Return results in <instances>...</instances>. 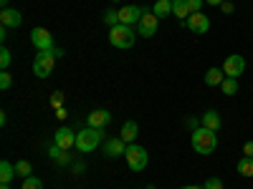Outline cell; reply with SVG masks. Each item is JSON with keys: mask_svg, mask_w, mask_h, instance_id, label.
I'll return each instance as SVG.
<instances>
[{"mask_svg": "<svg viewBox=\"0 0 253 189\" xmlns=\"http://www.w3.org/2000/svg\"><path fill=\"white\" fill-rule=\"evenodd\" d=\"M53 144L61 146V149H71V146H76V131L69 129V126H61V129H56V136H53Z\"/></svg>", "mask_w": 253, "mask_h": 189, "instance_id": "10", "label": "cell"}, {"mask_svg": "<svg viewBox=\"0 0 253 189\" xmlns=\"http://www.w3.org/2000/svg\"><path fill=\"white\" fill-rule=\"evenodd\" d=\"M15 172H18V177H31L33 174V166H31V161L28 159H20V161H15Z\"/></svg>", "mask_w": 253, "mask_h": 189, "instance_id": "24", "label": "cell"}, {"mask_svg": "<svg viewBox=\"0 0 253 189\" xmlns=\"http://www.w3.org/2000/svg\"><path fill=\"white\" fill-rule=\"evenodd\" d=\"M48 154H51V159L56 161V164H61V166H66V164H71V154L66 152V149H61V146H51L48 149Z\"/></svg>", "mask_w": 253, "mask_h": 189, "instance_id": "17", "label": "cell"}, {"mask_svg": "<svg viewBox=\"0 0 253 189\" xmlns=\"http://www.w3.org/2000/svg\"><path fill=\"white\" fill-rule=\"evenodd\" d=\"M134 40H137V31H134L132 26L119 23V26H114V28L109 31V43H112L114 48H132Z\"/></svg>", "mask_w": 253, "mask_h": 189, "instance_id": "3", "label": "cell"}, {"mask_svg": "<svg viewBox=\"0 0 253 189\" xmlns=\"http://www.w3.org/2000/svg\"><path fill=\"white\" fill-rule=\"evenodd\" d=\"M0 5H3V8H8V0H0Z\"/></svg>", "mask_w": 253, "mask_h": 189, "instance_id": "38", "label": "cell"}, {"mask_svg": "<svg viewBox=\"0 0 253 189\" xmlns=\"http://www.w3.org/2000/svg\"><path fill=\"white\" fill-rule=\"evenodd\" d=\"M200 126H205V129H210V131H218L220 126H223V119H220V114L218 111H205L203 116H200Z\"/></svg>", "mask_w": 253, "mask_h": 189, "instance_id": "15", "label": "cell"}, {"mask_svg": "<svg viewBox=\"0 0 253 189\" xmlns=\"http://www.w3.org/2000/svg\"><path fill=\"white\" fill-rule=\"evenodd\" d=\"M0 23H3V28H18L20 23H23V15H20V10H15V8H3Z\"/></svg>", "mask_w": 253, "mask_h": 189, "instance_id": "13", "label": "cell"}, {"mask_svg": "<svg viewBox=\"0 0 253 189\" xmlns=\"http://www.w3.org/2000/svg\"><path fill=\"white\" fill-rule=\"evenodd\" d=\"M15 174H18V172H15V164H10L8 159L0 161V182H3V184H10Z\"/></svg>", "mask_w": 253, "mask_h": 189, "instance_id": "18", "label": "cell"}, {"mask_svg": "<svg viewBox=\"0 0 253 189\" xmlns=\"http://www.w3.org/2000/svg\"><path fill=\"white\" fill-rule=\"evenodd\" d=\"M104 23L112 26V28H114V26H119V10H112V8H109L107 13H104Z\"/></svg>", "mask_w": 253, "mask_h": 189, "instance_id": "27", "label": "cell"}, {"mask_svg": "<svg viewBox=\"0 0 253 189\" xmlns=\"http://www.w3.org/2000/svg\"><path fill=\"white\" fill-rule=\"evenodd\" d=\"M137 134H139V126H137V121H124L122 124V139L126 141V144H134L137 141Z\"/></svg>", "mask_w": 253, "mask_h": 189, "instance_id": "16", "label": "cell"}, {"mask_svg": "<svg viewBox=\"0 0 253 189\" xmlns=\"http://www.w3.org/2000/svg\"><path fill=\"white\" fill-rule=\"evenodd\" d=\"M218 131H210L205 129V126H198V129H193V136H190V144H193V149L203 157L213 154L218 149Z\"/></svg>", "mask_w": 253, "mask_h": 189, "instance_id": "1", "label": "cell"}, {"mask_svg": "<svg viewBox=\"0 0 253 189\" xmlns=\"http://www.w3.org/2000/svg\"><path fill=\"white\" fill-rule=\"evenodd\" d=\"M205 3H208V5H223L225 0H205Z\"/></svg>", "mask_w": 253, "mask_h": 189, "instance_id": "36", "label": "cell"}, {"mask_svg": "<svg viewBox=\"0 0 253 189\" xmlns=\"http://www.w3.org/2000/svg\"><path fill=\"white\" fill-rule=\"evenodd\" d=\"M69 114H66V109H56V119H66Z\"/></svg>", "mask_w": 253, "mask_h": 189, "instance_id": "35", "label": "cell"}, {"mask_svg": "<svg viewBox=\"0 0 253 189\" xmlns=\"http://www.w3.org/2000/svg\"><path fill=\"white\" fill-rule=\"evenodd\" d=\"M203 189H223V182H220L218 177H210V179H205Z\"/></svg>", "mask_w": 253, "mask_h": 189, "instance_id": "30", "label": "cell"}, {"mask_svg": "<svg viewBox=\"0 0 253 189\" xmlns=\"http://www.w3.org/2000/svg\"><path fill=\"white\" fill-rule=\"evenodd\" d=\"M142 15H144V8H139V5H124V8H119V23L137 26Z\"/></svg>", "mask_w": 253, "mask_h": 189, "instance_id": "11", "label": "cell"}, {"mask_svg": "<svg viewBox=\"0 0 253 189\" xmlns=\"http://www.w3.org/2000/svg\"><path fill=\"white\" fill-rule=\"evenodd\" d=\"M185 3H187V10H190V15H193V13H200V8H203V3H205V0H185Z\"/></svg>", "mask_w": 253, "mask_h": 189, "instance_id": "31", "label": "cell"}, {"mask_svg": "<svg viewBox=\"0 0 253 189\" xmlns=\"http://www.w3.org/2000/svg\"><path fill=\"white\" fill-rule=\"evenodd\" d=\"M71 169H74V174H84V172H86V164H84V161H74Z\"/></svg>", "mask_w": 253, "mask_h": 189, "instance_id": "32", "label": "cell"}, {"mask_svg": "<svg viewBox=\"0 0 253 189\" xmlns=\"http://www.w3.org/2000/svg\"><path fill=\"white\" fill-rule=\"evenodd\" d=\"M220 8H223V13H233V3H228V0H225Z\"/></svg>", "mask_w": 253, "mask_h": 189, "instance_id": "34", "label": "cell"}, {"mask_svg": "<svg viewBox=\"0 0 253 189\" xmlns=\"http://www.w3.org/2000/svg\"><path fill=\"white\" fill-rule=\"evenodd\" d=\"M126 144L122 136H114L109 141H104V157H109V159H117V157H124L126 154Z\"/></svg>", "mask_w": 253, "mask_h": 189, "instance_id": "12", "label": "cell"}, {"mask_svg": "<svg viewBox=\"0 0 253 189\" xmlns=\"http://www.w3.org/2000/svg\"><path fill=\"white\" fill-rule=\"evenodd\" d=\"M157 26H160V18L150 10H144V15L139 18V23H137V35L142 38H152L157 35Z\"/></svg>", "mask_w": 253, "mask_h": 189, "instance_id": "6", "label": "cell"}, {"mask_svg": "<svg viewBox=\"0 0 253 189\" xmlns=\"http://www.w3.org/2000/svg\"><path fill=\"white\" fill-rule=\"evenodd\" d=\"M152 13H155L157 18H167V15H172V0H157L155 8H152Z\"/></svg>", "mask_w": 253, "mask_h": 189, "instance_id": "20", "label": "cell"}, {"mask_svg": "<svg viewBox=\"0 0 253 189\" xmlns=\"http://www.w3.org/2000/svg\"><path fill=\"white\" fill-rule=\"evenodd\" d=\"M13 86V76L8 73V71H3V73H0V89H3V91H8Z\"/></svg>", "mask_w": 253, "mask_h": 189, "instance_id": "28", "label": "cell"}, {"mask_svg": "<svg viewBox=\"0 0 253 189\" xmlns=\"http://www.w3.org/2000/svg\"><path fill=\"white\" fill-rule=\"evenodd\" d=\"M243 71H246V58H243V56L233 53V56H228V58L223 61V73H225V76L238 78V76H243Z\"/></svg>", "mask_w": 253, "mask_h": 189, "instance_id": "7", "label": "cell"}, {"mask_svg": "<svg viewBox=\"0 0 253 189\" xmlns=\"http://www.w3.org/2000/svg\"><path fill=\"white\" fill-rule=\"evenodd\" d=\"M238 174L241 177H253V157L238 159Z\"/></svg>", "mask_w": 253, "mask_h": 189, "instance_id": "23", "label": "cell"}, {"mask_svg": "<svg viewBox=\"0 0 253 189\" xmlns=\"http://www.w3.org/2000/svg\"><path fill=\"white\" fill-rule=\"evenodd\" d=\"M172 15H175L177 20H187V18H190V10H187L185 0H172Z\"/></svg>", "mask_w": 253, "mask_h": 189, "instance_id": "21", "label": "cell"}, {"mask_svg": "<svg viewBox=\"0 0 253 189\" xmlns=\"http://www.w3.org/2000/svg\"><path fill=\"white\" fill-rule=\"evenodd\" d=\"M180 189H203V187H180Z\"/></svg>", "mask_w": 253, "mask_h": 189, "instance_id": "37", "label": "cell"}, {"mask_svg": "<svg viewBox=\"0 0 253 189\" xmlns=\"http://www.w3.org/2000/svg\"><path fill=\"white\" fill-rule=\"evenodd\" d=\"M124 159H126V164H129V169H132V172H142L144 166H147V161H150V154H147L144 146H139V144L134 141V144L126 146Z\"/></svg>", "mask_w": 253, "mask_h": 189, "instance_id": "4", "label": "cell"}, {"mask_svg": "<svg viewBox=\"0 0 253 189\" xmlns=\"http://www.w3.org/2000/svg\"><path fill=\"white\" fill-rule=\"evenodd\" d=\"M10 63H13V53L3 46V48H0V68H3V71H8V66H10Z\"/></svg>", "mask_w": 253, "mask_h": 189, "instance_id": "26", "label": "cell"}, {"mask_svg": "<svg viewBox=\"0 0 253 189\" xmlns=\"http://www.w3.org/2000/svg\"><path fill=\"white\" fill-rule=\"evenodd\" d=\"M185 26H187V31H193V33L203 35V33L210 31V18H208L205 13H193V15L185 20Z\"/></svg>", "mask_w": 253, "mask_h": 189, "instance_id": "9", "label": "cell"}, {"mask_svg": "<svg viewBox=\"0 0 253 189\" xmlns=\"http://www.w3.org/2000/svg\"><path fill=\"white\" fill-rule=\"evenodd\" d=\"M243 157H253V141H246L243 144Z\"/></svg>", "mask_w": 253, "mask_h": 189, "instance_id": "33", "label": "cell"}, {"mask_svg": "<svg viewBox=\"0 0 253 189\" xmlns=\"http://www.w3.org/2000/svg\"><path fill=\"white\" fill-rule=\"evenodd\" d=\"M51 106L53 109H63V94L61 91H53L51 94Z\"/></svg>", "mask_w": 253, "mask_h": 189, "instance_id": "29", "label": "cell"}, {"mask_svg": "<svg viewBox=\"0 0 253 189\" xmlns=\"http://www.w3.org/2000/svg\"><path fill=\"white\" fill-rule=\"evenodd\" d=\"M53 66H56V53L53 51H38V56L33 61V73L38 78H48Z\"/></svg>", "mask_w": 253, "mask_h": 189, "instance_id": "5", "label": "cell"}, {"mask_svg": "<svg viewBox=\"0 0 253 189\" xmlns=\"http://www.w3.org/2000/svg\"><path fill=\"white\" fill-rule=\"evenodd\" d=\"M0 189H10V184H3V187H0Z\"/></svg>", "mask_w": 253, "mask_h": 189, "instance_id": "39", "label": "cell"}, {"mask_svg": "<svg viewBox=\"0 0 253 189\" xmlns=\"http://www.w3.org/2000/svg\"><path fill=\"white\" fill-rule=\"evenodd\" d=\"M104 141V129H94V126H86V129H81L76 134V149L81 154H89L94 152L96 146H101Z\"/></svg>", "mask_w": 253, "mask_h": 189, "instance_id": "2", "label": "cell"}, {"mask_svg": "<svg viewBox=\"0 0 253 189\" xmlns=\"http://www.w3.org/2000/svg\"><path fill=\"white\" fill-rule=\"evenodd\" d=\"M223 78H225L223 68H208V73H205V83H208V86H220Z\"/></svg>", "mask_w": 253, "mask_h": 189, "instance_id": "19", "label": "cell"}, {"mask_svg": "<svg viewBox=\"0 0 253 189\" xmlns=\"http://www.w3.org/2000/svg\"><path fill=\"white\" fill-rule=\"evenodd\" d=\"M20 189H43V182H41L38 177H33V174H31V177H26V179H23Z\"/></svg>", "mask_w": 253, "mask_h": 189, "instance_id": "25", "label": "cell"}, {"mask_svg": "<svg viewBox=\"0 0 253 189\" xmlns=\"http://www.w3.org/2000/svg\"><path fill=\"white\" fill-rule=\"evenodd\" d=\"M114 3H117V0H114Z\"/></svg>", "mask_w": 253, "mask_h": 189, "instance_id": "40", "label": "cell"}, {"mask_svg": "<svg viewBox=\"0 0 253 189\" xmlns=\"http://www.w3.org/2000/svg\"><path fill=\"white\" fill-rule=\"evenodd\" d=\"M31 43H33L38 51H53V35H51V31H46V28H33V31H31Z\"/></svg>", "mask_w": 253, "mask_h": 189, "instance_id": "8", "label": "cell"}, {"mask_svg": "<svg viewBox=\"0 0 253 189\" xmlns=\"http://www.w3.org/2000/svg\"><path fill=\"white\" fill-rule=\"evenodd\" d=\"M220 91H223L225 96H236V94H238V78L225 76V78H223V83H220Z\"/></svg>", "mask_w": 253, "mask_h": 189, "instance_id": "22", "label": "cell"}, {"mask_svg": "<svg viewBox=\"0 0 253 189\" xmlns=\"http://www.w3.org/2000/svg\"><path fill=\"white\" fill-rule=\"evenodd\" d=\"M109 121H112V114H109L107 109H96V111H91V114L86 116V124L94 126V129H104Z\"/></svg>", "mask_w": 253, "mask_h": 189, "instance_id": "14", "label": "cell"}]
</instances>
